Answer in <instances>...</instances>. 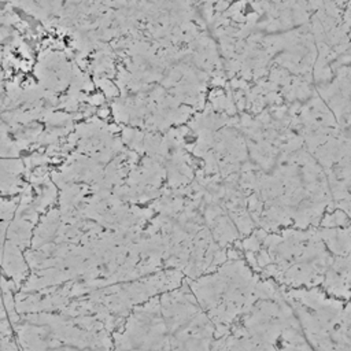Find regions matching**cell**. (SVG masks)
Returning a JSON list of instances; mask_svg holds the SVG:
<instances>
[{
    "label": "cell",
    "mask_w": 351,
    "mask_h": 351,
    "mask_svg": "<svg viewBox=\"0 0 351 351\" xmlns=\"http://www.w3.org/2000/svg\"><path fill=\"white\" fill-rule=\"evenodd\" d=\"M237 248L258 276L281 288L321 289L351 300V233L346 226L256 228Z\"/></svg>",
    "instance_id": "1"
},
{
    "label": "cell",
    "mask_w": 351,
    "mask_h": 351,
    "mask_svg": "<svg viewBox=\"0 0 351 351\" xmlns=\"http://www.w3.org/2000/svg\"><path fill=\"white\" fill-rule=\"evenodd\" d=\"M197 304L215 328L223 333L259 299L281 292L276 282L258 276L244 261L239 248L229 251L228 259L210 273L186 280Z\"/></svg>",
    "instance_id": "2"
},
{
    "label": "cell",
    "mask_w": 351,
    "mask_h": 351,
    "mask_svg": "<svg viewBox=\"0 0 351 351\" xmlns=\"http://www.w3.org/2000/svg\"><path fill=\"white\" fill-rule=\"evenodd\" d=\"M281 291L313 351H351V300L321 289Z\"/></svg>",
    "instance_id": "3"
}]
</instances>
